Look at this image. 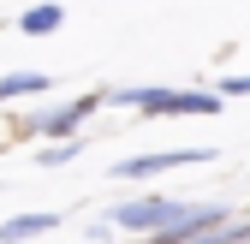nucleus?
Masks as SVG:
<instances>
[{"mask_svg":"<svg viewBox=\"0 0 250 244\" xmlns=\"http://www.w3.org/2000/svg\"><path fill=\"white\" fill-rule=\"evenodd\" d=\"M107 107L102 89H89V96H72V102H60V107H36V113H24V137H42V143H66L89 125V113Z\"/></svg>","mask_w":250,"mask_h":244,"instance_id":"obj_2","label":"nucleus"},{"mask_svg":"<svg viewBox=\"0 0 250 244\" xmlns=\"http://www.w3.org/2000/svg\"><path fill=\"white\" fill-rule=\"evenodd\" d=\"M197 161H214V149H155V155H125V161H113L107 173L125 179V185H143V179H161V173L197 167Z\"/></svg>","mask_w":250,"mask_h":244,"instance_id":"obj_4","label":"nucleus"},{"mask_svg":"<svg viewBox=\"0 0 250 244\" xmlns=\"http://www.w3.org/2000/svg\"><path fill=\"white\" fill-rule=\"evenodd\" d=\"M221 226H232V208H227V203H191V208H185V221H179V226L155 232L149 244H197V238L221 232Z\"/></svg>","mask_w":250,"mask_h":244,"instance_id":"obj_5","label":"nucleus"},{"mask_svg":"<svg viewBox=\"0 0 250 244\" xmlns=\"http://www.w3.org/2000/svg\"><path fill=\"white\" fill-rule=\"evenodd\" d=\"M113 107H143L149 119H208L227 102L214 89H167V83H137V89H113Z\"/></svg>","mask_w":250,"mask_h":244,"instance_id":"obj_1","label":"nucleus"},{"mask_svg":"<svg viewBox=\"0 0 250 244\" xmlns=\"http://www.w3.org/2000/svg\"><path fill=\"white\" fill-rule=\"evenodd\" d=\"M12 24H18V36H54V30L66 24V6H60V0H30Z\"/></svg>","mask_w":250,"mask_h":244,"instance_id":"obj_6","label":"nucleus"},{"mask_svg":"<svg viewBox=\"0 0 250 244\" xmlns=\"http://www.w3.org/2000/svg\"><path fill=\"white\" fill-rule=\"evenodd\" d=\"M60 226V215H48V208H30V215H12L6 226H0V244H30V238H48Z\"/></svg>","mask_w":250,"mask_h":244,"instance_id":"obj_7","label":"nucleus"},{"mask_svg":"<svg viewBox=\"0 0 250 244\" xmlns=\"http://www.w3.org/2000/svg\"><path fill=\"white\" fill-rule=\"evenodd\" d=\"M48 72H6L0 78V102H24V96H48Z\"/></svg>","mask_w":250,"mask_h":244,"instance_id":"obj_8","label":"nucleus"},{"mask_svg":"<svg viewBox=\"0 0 250 244\" xmlns=\"http://www.w3.org/2000/svg\"><path fill=\"white\" fill-rule=\"evenodd\" d=\"M221 102H232V96H250V72H232V78H221V89H214Z\"/></svg>","mask_w":250,"mask_h":244,"instance_id":"obj_10","label":"nucleus"},{"mask_svg":"<svg viewBox=\"0 0 250 244\" xmlns=\"http://www.w3.org/2000/svg\"><path fill=\"white\" fill-rule=\"evenodd\" d=\"M83 155V137H66V143H48L42 155H36V167H66V161H78Z\"/></svg>","mask_w":250,"mask_h":244,"instance_id":"obj_9","label":"nucleus"},{"mask_svg":"<svg viewBox=\"0 0 250 244\" xmlns=\"http://www.w3.org/2000/svg\"><path fill=\"white\" fill-rule=\"evenodd\" d=\"M185 197H137V203H113V215H107V226H119V232H137V238H155V232H167V226H179L185 221Z\"/></svg>","mask_w":250,"mask_h":244,"instance_id":"obj_3","label":"nucleus"}]
</instances>
